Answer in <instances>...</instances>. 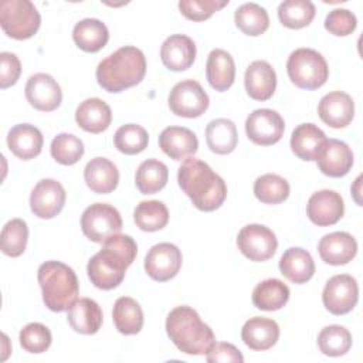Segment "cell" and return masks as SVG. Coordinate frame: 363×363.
Returning <instances> with one entry per match:
<instances>
[{"label":"cell","instance_id":"83f0119b","mask_svg":"<svg viewBox=\"0 0 363 363\" xmlns=\"http://www.w3.org/2000/svg\"><path fill=\"white\" fill-rule=\"evenodd\" d=\"M279 271L291 282L305 284L315 274V262L306 250L301 247H291L279 259Z\"/></svg>","mask_w":363,"mask_h":363},{"label":"cell","instance_id":"ab89813d","mask_svg":"<svg viewBox=\"0 0 363 363\" xmlns=\"http://www.w3.org/2000/svg\"><path fill=\"white\" fill-rule=\"evenodd\" d=\"M27 240H28V227L24 220L13 218L7 221L0 235V247L3 254L13 258L20 257L26 251Z\"/></svg>","mask_w":363,"mask_h":363},{"label":"cell","instance_id":"1f68e13d","mask_svg":"<svg viewBox=\"0 0 363 363\" xmlns=\"http://www.w3.org/2000/svg\"><path fill=\"white\" fill-rule=\"evenodd\" d=\"M206 142L210 150L217 155L231 153L238 143V135L234 122L227 118L210 121L206 128Z\"/></svg>","mask_w":363,"mask_h":363},{"label":"cell","instance_id":"ee69618b","mask_svg":"<svg viewBox=\"0 0 363 363\" xmlns=\"http://www.w3.org/2000/svg\"><path fill=\"white\" fill-rule=\"evenodd\" d=\"M52 342L50 329L38 322L26 325L20 330V345L28 353H43Z\"/></svg>","mask_w":363,"mask_h":363},{"label":"cell","instance_id":"484cf974","mask_svg":"<svg viewBox=\"0 0 363 363\" xmlns=\"http://www.w3.org/2000/svg\"><path fill=\"white\" fill-rule=\"evenodd\" d=\"M102 309L91 298H79L68 308V323L81 335H94L102 326Z\"/></svg>","mask_w":363,"mask_h":363},{"label":"cell","instance_id":"f6af8a7d","mask_svg":"<svg viewBox=\"0 0 363 363\" xmlns=\"http://www.w3.org/2000/svg\"><path fill=\"white\" fill-rule=\"evenodd\" d=\"M227 4L228 0H182L179 1V10L191 21H204Z\"/></svg>","mask_w":363,"mask_h":363},{"label":"cell","instance_id":"5b68a950","mask_svg":"<svg viewBox=\"0 0 363 363\" xmlns=\"http://www.w3.org/2000/svg\"><path fill=\"white\" fill-rule=\"evenodd\" d=\"M37 279L43 291V301L52 312L68 311L78 298V278L74 269L64 262H43L38 267Z\"/></svg>","mask_w":363,"mask_h":363},{"label":"cell","instance_id":"d6986e66","mask_svg":"<svg viewBox=\"0 0 363 363\" xmlns=\"http://www.w3.org/2000/svg\"><path fill=\"white\" fill-rule=\"evenodd\" d=\"M163 65L170 71H184L190 68L196 60V44L184 34H173L167 37L160 48Z\"/></svg>","mask_w":363,"mask_h":363},{"label":"cell","instance_id":"603a6c76","mask_svg":"<svg viewBox=\"0 0 363 363\" xmlns=\"http://www.w3.org/2000/svg\"><path fill=\"white\" fill-rule=\"evenodd\" d=\"M44 143L43 133L30 123H18L7 133V146L10 152L23 160H30L41 153Z\"/></svg>","mask_w":363,"mask_h":363},{"label":"cell","instance_id":"8992f818","mask_svg":"<svg viewBox=\"0 0 363 363\" xmlns=\"http://www.w3.org/2000/svg\"><path fill=\"white\" fill-rule=\"evenodd\" d=\"M289 79L302 89L320 88L328 77L329 68L323 55L312 48H298L291 52L286 61Z\"/></svg>","mask_w":363,"mask_h":363},{"label":"cell","instance_id":"cb8c5ba5","mask_svg":"<svg viewBox=\"0 0 363 363\" xmlns=\"http://www.w3.org/2000/svg\"><path fill=\"white\" fill-rule=\"evenodd\" d=\"M279 337V326L275 320L254 316L250 318L242 329H241V339L252 350L262 352L271 349Z\"/></svg>","mask_w":363,"mask_h":363},{"label":"cell","instance_id":"d590c367","mask_svg":"<svg viewBox=\"0 0 363 363\" xmlns=\"http://www.w3.org/2000/svg\"><path fill=\"white\" fill-rule=\"evenodd\" d=\"M235 26L247 35L257 37L269 27V17L264 7L257 3H244L234 13Z\"/></svg>","mask_w":363,"mask_h":363},{"label":"cell","instance_id":"30bf717a","mask_svg":"<svg viewBox=\"0 0 363 363\" xmlns=\"http://www.w3.org/2000/svg\"><path fill=\"white\" fill-rule=\"evenodd\" d=\"M238 250L250 261L261 262L269 259L278 247L277 237L272 230L262 224H248L242 227L237 235Z\"/></svg>","mask_w":363,"mask_h":363},{"label":"cell","instance_id":"f35d334b","mask_svg":"<svg viewBox=\"0 0 363 363\" xmlns=\"http://www.w3.org/2000/svg\"><path fill=\"white\" fill-rule=\"evenodd\" d=\"M254 194L264 204H279L289 196V183L278 174L267 173L255 180Z\"/></svg>","mask_w":363,"mask_h":363},{"label":"cell","instance_id":"836d02e7","mask_svg":"<svg viewBox=\"0 0 363 363\" xmlns=\"http://www.w3.org/2000/svg\"><path fill=\"white\" fill-rule=\"evenodd\" d=\"M115 328L122 335H136L143 326V311L130 296L116 299L112 311Z\"/></svg>","mask_w":363,"mask_h":363},{"label":"cell","instance_id":"d6a6232c","mask_svg":"<svg viewBox=\"0 0 363 363\" xmlns=\"http://www.w3.org/2000/svg\"><path fill=\"white\" fill-rule=\"evenodd\" d=\"M289 288L281 279L269 278L259 282L252 291V303L261 311H278L286 305Z\"/></svg>","mask_w":363,"mask_h":363},{"label":"cell","instance_id":"ac0fdd59","mask_svg":"<svg viewBox=\"0 0 363 363\" xmlns=\"http://www.w3.org/2000/svg\"><path fill=\"white\" fill-rule=\"evenodd\" d=\"M318 113L322 122L330 128H345L354 116V102L352 96L342 91H333L326 94L319 105Z\"/></svg>","mask_w":363,"mask_h":363},{"label":"cell","instance_id":"5bb4252c","mask_svg":"<svg viewBox=\"0 0 363 363\" xmlns=\"http://www.w3.org/2000/svg\"><path fill=\"white\" fill-rule=\"evenodd\" d=\"M65 199L67 194L60 182L54 179H43L34 186L30 194V207L34 216L48 220L61 213Z\"/></svg>","mask_w":363,"mask_h":363},{"label":"cell","instance_id":"9a60e30c","mask_svg":"<svg viewBox=\"0 0 363 363\" xmlns=\"http://www.w3.org/2000/svg\"><path fill=\"white\" fill-rule=\"evenodd\" d=\"M315 160L325 176L342 177L347 174L353 166V152L347 143L326 138L320 145Z\"/></svg>","mask_w":363,"mask_h":363},{"label":"cell","instance_id":"4316f807","mask_svg":"<svg viewBox=\"0 0 363 363\" xmlns=\"http://www.w3.org/2000/svg\"><path fill=\"white\" fill-rule=\"evenodd\" d=\"M84 179L86 186L98 194H108L113 191L119 182V172L113 162L106 157L91 159L84 169Z\"/></svg>","mask_w":363,"mask_h":363},{"label":"cell","instance_id":"7c38bea8","mask_svg":"<svg viewBox=\"0 0 363 363\" xmlns=\"http://www.w3.org/2000/svg\"><path fill=\"white\" fill-rule=\"evenodd\" d=\"M284 130L285 122L282 116L272 109H255L245 121V133L248 139L259 146L275 145L281 140Z\"/></svg>","mask_w":363,"mask_h":363},{"label":"cell","instance_id":"681fc988","mask_svg":"<svg viewBox=\"0 0 363 363\" xmlns=\"http://www.w3.org/2000/svg\"><path fill=\"white\" fill-rule=\"evenodd\" d=\"M360 182H362V176H359V177L354 180V186L352 187V193H353L354 201H356L359 206H362V200H360V197H359V194H360Z\"/></svg>","mask_w":363,"mask_h":363},{"label":"cell","instance_id":"277c9868","mask_svg":"<svg viewBox=\"0 0 363 363\" xmlns=\"http://www.w3.org/2000/svg\"><path fill=\"white\" fill-rule=\"evenodd\" d=\"M166 332L174 346L186 354H207L216 336L199 313L186 305L176 306L166 318Z\"/></svg>","mask_w":363,"mask_h":363},{"label":"cell","instance_id":"ba28073f","mask_svg":"<svg viewBox=\"0 0 363 363\" xmlns=\"http://www.w3.org/2000/svg\"><path fill=\"white\" fill-rule=\"evenodd\" d=\"M81 228L84 235L94 242H104L122 228L119 211L106 203H95L86 207L81 216Z\"/></svg>","mask_w":363,"mask_h":363},{"label":"cell","instance_id":"3957f363","mask_svg":"<svg viewBox=\"0 0 363 363\" xmlns=\"http://www.w3.org/2000/svg\"><path fill=\"white\" fill-rule=\"evenodd\" d=\"M145 74V54L133 45L121 47L104 58L95 72L99 86L111 94H118L138 85Z\"/></svg>","mask_w":363,"mask_h":363},{"label":"cell","instance_id":"2e32d148","mask_svg":"<svg viewBox=\"0 0 363 363\" xmlns=\"http://www.w3.org/2000/svg\"><path fill=\"white\" fill-rule=\"evenodd\" d=\"M26 98L37 111L51 112L61 105L62 92L58 82L50 74L38 72L28 78Z\"/></svg>","mask_w":363,"mask_h":363},{"label":"cell","instance_id":"e0dca14e","mask_svg":"<svg viewBox=\"0 0 363 363\" xmlns=\"http://www.w3.org/2000/svg\"><path fill=\"white\" fill-rule=\"evenodd\" d=\"M345 213V203L339 193L335 190H320L313 193L306 203V216L309 220L319 225L328 227L336 224Z\"/></svg>","mask_w":363,"mask_h":363},{"label":"cell","instance_id":"d4e9b609","mask_svg":"<svg viewBox=\"0 0 363 363\" xmlns=\"http://www.w3.org/2000/svg\"><path fill=\"white\" fill-rule=\"evenodd\" d=\"M75 122L85 132L101 133L109 128L112 122V111L101 98H88L78 105L75 111Z\"/></svg>","mask_w":363,"mask_h":363},{"label":"cell","instance_id":"bcb514c9","mask_svg":"<svg viewBox=\"0 0 363 363\" xmlns=\"http://www.w3.org/2000/svg\"><path fill=\"white\" fill-rule=\"evenodd\" d=\"M357 18L347 9H333L325 18V28L337 37H345L356 30Z\"/></svg>","mask_w":363,"mask_h":363},{"label":"cell","instance_id":"f1b7e54d","mask_svg":"<svg viewBox=\"0 0 363 363\" xmlns=\"http://www.w3.org/2000/svg\"><path fill=\"white\" fill-rule=\"evenodd\" d=\"M206 77L213 89L227 91L235 78V64L230 52L216 48L207 57Z\"/></svg>","mask_w":363,"mask_h":363},{"label":"cell","instance_id":"74e56055","mask_svg":"<svg viewBox=\"0 0 363 363\" xmlns=\"http://www.w3.org/2000/svg\"><path fill=\"white\" fill-rule=\"evenodd\" d=\"M315 17V6L309 0H286L278 7V18L282 26L298 30L309 26Z\"/></svg>","mask_w":363,"mask_h":363},{"label":"cell","instance_id":"7dc6e473","mask_svg":"<svg viewBox=\"0 0 363 363\" xmlns=\"http://www.w3.org/2000/svg\"><path fill=\"white\" fill-rule=\"evenodd\" d=\"M21 74V64L16 54L3 51L0 54V88L6 89L17 82Z\"/></svg>","mask_w":363,"mask_h":363},{"label":"cell","instance_id":"44dd1931","mask_svg":"<svg viewBox=\"0 0 363 363\" xmlns=\"http://www.w3.org/2000/svg\"><path fill=\"white\" fill-rule=\"evenodd\" d=\"M159 146L170 159L186 160L197 152L199 140L189 128L169 126L159 135Z\"/></svg>","mask_w":363,"mask_h":363},{"label":"cell","instance_id":"9c48e42d","mask_svg":"<svg viewBox=\"0 0 363 363\" xmlns=\"http://www.w3.org/2000/svg\"><path fill=\"white\" fill-rule=\"evenodd\" d=\"M170 111L182 118H199L208 108V95L194 79L177 82L167 98Z\"/></svg>","mask_w":363,"mask_h":363},{"label":"cell","instance_id":"ffe728a7","mask_svg":"<svg viewBox=\"0 0 363 363\" xmlns=\"http://www.w3.org/2000/svg\"><path fill=\"white\" fill-rule=\"evenodd\" d=\"M318 251L323 262L329 265H345L356 257L357 242L349 233L335 231L320 238Z\"/></svg>","mask_w":363,"mask_h":363},{"label":"cell","instance_id":"52a82bcc","mask_svg":"<svg viewBox=\"0 0 363 363\" xmlns=\"http://www.w3.org/2000/svg\"><path fill=\"white\" fill-rule=\"evenodd\" d=\"M41 24V17L30 0H4L0 3V26L14 40L33 37Z\"/></svg>","mask_w":363,"mask_h":363},{"label":"cell","instance_id":"c3c4849f","mask_svg":"<svg viewBox=\"0 0 363 363\" xmlns=\"http://www.w3.org/2000/svg\"><path fill=\"white\" fill-rule=\"evenodd\" d=\"M206 359L208 363H217V362H233V363H242L244 356L241 352L231 343L225 342H216L211 349L207 352Z\"/></svg>","mask_w":363,"mask_h":363},{"label":"cell","instance_id":"7402d4cb","mask_svg":"<svg viewBox=\"0 0 363 363\" xmlns=\"http://www.w3.org/2000/svg\"><path fill=\"white\" fill-rule=\"evenodd\" d=\"M244 84L250 98L255 101H268L277 88V74L269 62L257 60L247 67Z\"/></svg>","mask_w":363,"mask_h":363},{"label":"cell","instance_id":"7a4b0ae2","mask_svg":"<svg viewBox=\"0 0 363 363\" xmlns=\"http://www.w3.org/2000/svg\"><path fill=\"white\" fill-rule=\"evenodd\" d=\"M180 189L201 211H214L227 197V184L203 160L187 157L177 172Z\"/></svg>","mask_w":363,"mask_h":363},{"label":"cell","instance_id":"b9f144b4","mask_svg":"<svg viewBox=\"0 0 363 363\" xmlns=\"http://www.w3.org/2000/svg\"><path fill=\"white\" fill-rule=\"evenodd\" d=\"M113 143L121 153L138 155L147 147L149 135L140 125L128 123L118 128L113 135Z\"/></svg>","mask_w":363,"mask_h":363},{"label":"cell","instance_id":"4dcf8cb0","mask_svg":"<svg viewBox=\"0 0 363 363\" xmlns=\"http://www.w3.org/2000/svg\"><path fill=\"white\" fill-rule=\"evenodd\" d=\"M325 140L326 136L322 129L313 123H302L291 135V149L299 159L312 162L316 159L318 150Z\"/></svg>","mask_w":363,"mask_h":363},{"label":"cell","instance_id":"60d3db41","mask_svg":"<svg viewBox=\"0 0 363 363\" xmlns=\"http://www.w3.org/2000/svg\"><path fill=\"white\" fill-rule=\"evenodd\" d=\"M318 346L319 350L326 356H343L352 346V335L340 325H329L319 332Z\"/></svg>","mask_w":363,"mask_h":363},{"label":"cell","instance_id":"8d00e7d4","mask_svg":"<svg viewBox=\"0 0 363 363\" xmlns=\"http://www.w3.org/2000/svg\"><path fill=\"white\" fill-rule=\"evenodd\" d=\"M133 220L142 231H159L169 221V210L166 204L159 200L140 201L133 211Z\"/></svg>","mask_w":363,"mask_h":363},{"label":"cell","instance_id":"7bdbcfd3","mask_svg":"<svg viewBox=\"0 0 363 363\" xmlns=\"http://www.w3.org/2000/svg\"><path fill=\"white\" fill-rule=\"evenodd\" d=\"M50 152L55 162L64 166H71L82 157L84 143L72 133H58L51 142Z\"/></svg>","mask_w":363,"mask_h":363},{"label":"cell","instance_id":"f546056e","mask_svg":"<svg viewBox=\"0 0 363 363\" xmlns=\"http://www.w3.org/2000/svg\"><path fill=\"white\" fill-rule=\"evenodd\" d=\"M72 38L78 48L86 52H98L102 50L108 40H109V31L98 18H84L78 21L74 26L72 30Z\"/></svg>","mask_w":363,"mask_h":363},{"label":"cell","instance_id":"6da1fadb","mask_svg":"<svg viewBox=\"0 0 363 363\" xmlns=\"http://www.w3.org/2000/svg\"><path fill=\"white\" fill-rule=\"evenodd\" d=\"M136 254L138 245L130 235H111L88 261L86 272L91 282L104 291L116 288L123 281L126 269L135 261Z\"/></svg>","mask_w":363,"mask_h":363},{"label":"cell","instance_id":"8fae6325","mask_svg":"<svg viewBox=\"0 0 363 363\" xmlns=\"http://www.w3.org/2000/svg\"><path fill=\"white\" fill-rule=\"evenodd\" d=\"M359 301L357 281L347 274L329 278L322 292L323 306L333 315L349 313Z\"/></svg>","mask_w":363,"mask_h":363},{"label":"cell","instance_id":"4fadbf2b","mask_svg":"<svg viewBox=\"0 0 363 363\" xmlns=\"http://www.w3.org/2000/svg\"><path fill=\"white\" fill-rule=\"evenodd\" d=\"M182 261V251L174 244L159 242L147 251L145 257V271L152 279L166 282L177 275Z\"/></svg>","mask_w":363,"mask_h":363},{"label":"cell","instance_id":"e575fe53","mask_svg":"<svg viewBox=\"0 0 363 363\" xmlns=\"http://www.w3.org/2000/svg\"><path fill=\"white\" fill-rule=\"evenodd\" d=\"M167 179V166L157 159H147L139 164L135 174V184L142 194H155L166 186Z\"/></svg>","mask_w":363,"mask_h":363}]
</instances>
